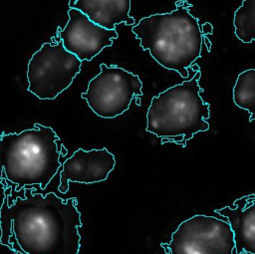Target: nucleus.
Listing matches in <instances>:
<instances>
[{"label": "nucleus", "mask_w": 255, "mask_h": 254, "mask_svg": "<svg viewBox=\"0 0 255 254\" xmlns=\"http://www.w3.org/2000/svg\"><path fill=\"white\" fill-rule=\"evenodd\" d=\"M0 243L22 254H79L82 227L76 197L32 188H3Z\"/></svg>", "instance_id": "nucleus-1"}, {"label": "nucleus", "mask_w": 255, "mask_h": 254, "mask_svg": "<svg viewBox=\"0 0 255 254\" xmlns=\"http://www.w3.org/2000/svg\"><path fill=\"white\" fill-rule=\"evenodd\" d=\"M56 131L35 124L20 132L0 135V182L3 188L45 189L62 166L66 155Z\"/></svg>", "instance_id": "nucleus-2"}, {"label": "nucleus", "mask_w": 255, "mask_h": 254, "mask_svg": "<svg viewBox=\"0 0 255 254\" xmlns=\"http://www.w3.org/2000/svg\"><path fill=\"white\" fill-rule=\"evenodd\" d=\"M191 5L179 0L169 13H157L141 18L131 28L142 50L166 70L187 79L189 68L200 57L203 31Z\"/></svg>", "instance_id": "nucleus-3"}, {"label": "nucleus", "mask_w": 255, "mask_h": 254, "mask_svg": "<svg viewBox=\"0 0 255 254\" xmlns=\"http://www.w3.org/2000/svg\"><path fill=\"white\" fill-rule=\"evenodd\" d=\"M200 69L180 84L167 88L151 99L146 113L145 130L161 139L183 147L197 132L209 129L210 105L201 98Z\"/></svg>", "instance_id": "nucleus-4"}, {"label": "nucleus", "mask_w": 255, "mask_h": 254, "mask_svg": "<svg viewBox=\"0 0 255 254\" xmlns=\"http://www.w3.org/2000/svg\"><path fill=\"white\" fill-rule=\"evenodd\" d=\"M81 67L82 62L63 47L56 35L30 58L27 90L40 100H54L71 86Z\"/></svg>", "instance_id": "nucleus-5"}, {"label": "nucleus", "mask_w": 255, "mask_h": 254, "mask_svg": "<svg viewBox=\"0 0 255 254\" xmlns=\"http://www.w3.org/2000/svg\"><path fill=\"white\" fill-rule=\"evenodd\" d=\"M142 83L137 75L117 65H100V73L81 95L90 109L100 118L115 119L129 109L132 100L140 106Z\"/></svg>", "instance_id": "nucleus-6"}, {"label": "nucleus", "mask_w": 255, "mask_h": 254, "mask_svg": "<svg viewBox=\"0 0 255 254\" xmlns=\"http://www.w3.org/2000/svg\"><path fill=\"white\" fill-rule=\"evenodd\" d=\"M160 246L165 254H234L233 232L228 222L204 214L182 221L170 241Z\"/></svg>", "instance_id": "nucleus-7"}, {"label": "nucleus", "mask_w": 255, "mask_h": 254, "mask_svg": "<svg viewBox=\"0 0 255 254\" xmlns=\"http://www.w3.org/2000/svg\"><path fill=\"white\" fill-rule=\"evenodd\" d=\"M68 16L66 26L59 27L57 35L63 47L81 62L91 61L119 37L116 29L108 30L97 25L75 8L68 10Z\"/></svg>", "instance_id": "nucleus-8"}, {"label": "nucleus", "mask_w": 255, "mask_h": 254, "mask_svg": "<svg viewBox=\"0 0 255 254\" xmlns=\"http://www.w3.org/2000/svg\"><path fill=\"white\" fill-rule=\"evenodd\" d=\"M116 157L107 148L85 150L79 148L62 162L58 190L67 193L70 182L98 183L106 180L115 168Z\"/></svg>", "instance_id": "nucleus-9"}, {"label": "nucleus", "mask_w": 255, "mask_h": 254, "mask_svg": "<svg viewBox=\"0 0 255 254\" xmlns=\"http://www.w3.org/2000/svg\"><path fill=\"white\" fill-rule=\"evenodd\" d=\"M214 212L228 222L234 239V254L255 253V195L236 199L232 206L215 209Z\"/></svg>", "instance_id": "nucleus-10"}, {"label": "nucleus", "mask_w": 255, "mask_h": 254, "mask_svg": "<svg viewBox=\"0 0 255 254\" xmlns=\"http://www.w3.org/2000/svg\"><path fill=\"white\" fill-rule=\"evenodd\" d=\"M131 0H70L69 7L85 14L92 22L108 29L125 23L134 25L133 17L129 15Z\"/></svg>", "instance_id": "nucleus-11"}, {"label": "nucleus", "mask_w": 255, "mask_h": 254, "mask_svg": "<svg viewBox=\"0 0 255 254\" xmlns=\"http://www.w3.org/2000/svg\"><path fill=\"white\" fill-rule=\"evenodd\" d=\"M234 104L250 114L249 122L255 119V70L241 72L233 87Z\"/></svg>", "instance_id": "nucleus-12"}, {"label": "nucleus", "mask_w": 255, "mask_h": 254, "mask_svg": "<svg viewBox=\"0 0 255 254\" xmlns=\"http://www.w3.org/2000/svg\"><path fill=\"white\" fill-rule=\"evenodd\" d=\"M235 36L243 43H252L255 38V0H243L234 12Z\"/></svg>", "instance_id": "nucleus-13"}, {"label": "nucleus", "mask_w": 255, "mask_h": 254, "mask_svg": "<svg viewBox=\"0 0 255 254\" xmlns=\"http://www.w3.org/2000/svg\"><path fill=\"white\" fill-rule=\"evenodd\" d=\"M13 254H22V253H20V252H13Z\"/></svg>", "instance_id": "nucleus-14"}]
</instances>
